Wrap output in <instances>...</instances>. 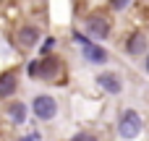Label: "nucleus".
<instances>
[{"instance_id":"9d476101","label":"nucleus","mask_w":149,"mask_h":141,"mask_svg":"<svg viewBox=\"0 0 149 141\" xmlns=\"http://www.w3.org/2000/svg\"><path fill=\"white\" fill-rule=\"evenodd\" d=\"M8 115H10V120H16V123H24V118H26V107H24L21 102H18V105H10Z\"/></svg>"},{"instance_id":"4468645a","label":"nucleus","mask_w":149,"mask_h":141,"mask_svg":"<svg viewBox=\"0 0 149 141\" xmlns=\"http://www.w3.org/2000/svg\"><path fill=\"white\" fill-rule=\"evenodd\" d=\"M147 71H149V58H147Z\"/></svg>"},{"instance_id":"f8f14e48","label":"nucleus","mask_w":149,"mask_h":141,"mask_svg":"<svg viewBox=\"0 0 149 141\" xmlns=\"http://www.w3.org/2000/svg\"><path fill=\"white\" fill-rule=\"evenodd\" d=\"M52 44H55V39H52V37H47V39H45V44H42V52H50V50H52Z\"/></svg>"},{"instance_id":"ddd939ff","label":"nucleus","mask_w":149,"mask_h":141,"mask_svg":"<svg viewBox=\"0 0 149 141\" xmlns=\"http://www.w3.org/2000/svg\"><path fill=\"white\" fill-rule=\"evenodd\" d=\"M73 141H97V136H92V133H79Z\"/></svg>"},{"instance_id":"f257e3e1","label":"nucleus","mask_w":149,"mask_h":141,"mask_svg":"<svg viewBox=\"0 0 149 141\" xmlns=\"http://www.w3.org/2000/svg\"><path fill=\"white\" fill-rule=\"evenodd\" d=\"M31 107H34V115H37L39 120H52V118L58 115V102H55L50 94H37L34 102H31Z\"/></svg>"},{"instance_id":"423d86ee","label":"nucleus","mask_w":149,"mask_h":141,"mask_svg":"<svg viewBox=\"0 0 149 141\" xmlns=\"http://www.w3.org/2000/svg\"><path fill=\"white\" fill-rule=\"evenodd\" d=\"M18 44L21 47H34L37 44V39H39V31L34 29V26H24V29H18Z\"/></svg>"},{"instance_id":"1a4fd4ad","label":"nucleus","mask_w":149,"mask_h":141,"mask_svg":"<svg viewBox=\"0 0 149 141\" xmlns=\"http://www.w3.org/2000/svg\"><path fill=\"white\" fill-rule=\"evenodd\" d=\"M144 47H147V37H144L141 31H136V34L128 39V52H131V55H139Z\"/></svg>"},{"instance_id":"20e7f679","label":"nucleus","mask_w":149,"mask_h":141,"mask_svg":"<svg viewBox=\"0 0 149 141\" xmlns=\"http://www.w3.org/2000/svg\"><path fill=\"white\" fill-rule=\"evenodd\" d=\"M86 29H89V34L92 37H97V39H105L107 34H110V21L105 18V16H89L86 18Z\"/></svg>"},{"instance_id":"0eeeda50","label":"nucleus","mask_w":149,"mask_h":141,"mask_svg":"<svg viewBox=\"0 0 149 141\" xmlns=\"http://www.w3.org/2000/svg\"><path fill=\"white\" fill-rule=\"evenodd\" d=\"M81 50H84V58H86L89 63H105V60H107V52H105L100 44H92V42H89V44L81 47Z\"/></svg>"},{"instance_id":"9b49d317","label":"nucleus","mask_w":149,"mask_h":141,"mask_svg":"<svg viewBox=\"0 0 149 141\" xmlns=\"http://www.w3.org/2000/svg\"><path fill=\"white\" fill-rule=\"evenodd\" d=\"M110 5H113V10H123L128 5V0H110Z\"/></svg>"},{"instance_id":"f03ea898","label":"nucleus","mask_w":149,"mask_h":141,"mask_svg":"<svg viewBox=\"0 0 149 141\" xmlns=\"http://www.w3.org/2000/svg\"><path fill=\"white\" fill-rule=\"evenodd\" d=\"M118 133H120L123 139H136V136L141 133V118H139L134 110L123 113V115H120V123H118Z\"/></svg>"},{"instance_id":"6e6552de","label":"nucleus","mask_w":149,"mask_h":141,"mask_svg":"<svg viewBox=\"0 0 149 141\" xmlns=\"http://www.w3.org/2000/svg\"><path fill=\"white\" fill-rule=\"evenodd\" d=\"M16 86H18V81H16L13 73H3L0 76V97H10L16 92Z\"/></svg>"},{"instance_id":"39448f33","label":"nucleus","mask_w":149,"mask_h":141,"mask_svg":"<svg viewBox=\"0 0 149 141\" xmlns=\"http://www.w3.org/2000/svg\"><path fill=\"white\" fill-rule=\"evenodd\" d=\"M97 84H100L107 94H118V92L123 89V84H120V78H118L115 73H100V76H97Z\"/></svg>"},{"instance_id":"7ed1b4c3","label":"nucleus","mask_w":149,"mask_h":141,"mask_svg":"<svg viewBox=\"0 0 149 141\" xmlns=\"http://www.w3.org/2000/svg\"><path fill=\"white\" fill-rule=\"evenodd\" d=\"M58 68H60V63L52 60V58H47V60H37V63H31L29 73H31V76H39V78H52V76L58 73Z\"/></svg>"}]
</instances>
